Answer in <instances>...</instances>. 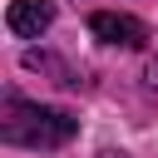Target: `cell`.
<instances>
[{
	"instance_id": "cell-2",
	"label": "cell",
	"mask_w": 158,
	"mask_h": 158,
	"mask_svg": "<svg viewBox=\"0 0 158 158\" xmlns=\"http://www.w3.org/2000/svg\"><path fill=\"white\" fill-rule=\"evenodd\" d=\"M89 30L104 44H118V49H143L148 44V25L138 15H123V10H94L89 15Z\"/></svg>"
},
{
	"instance_id": "cell-4",
	"label": "cell",
	"mask_w": 158,
	"mask_h": 158,
	"mask_svg": "<svg viewBox=\"0 0 158 158\" xmlns=\"http://www.w3.org/2000/svg\"><path fill=\"white\" fill-rule=\"evenodd\" d=\"M104 158H128V153H104Z\"/></svg>"
},
{
	"instance_id": "cell-1",
	"label": "cell",
	"mask_w": 158,
	"mask_h": 158,
	"mask_svg": "<svg viewBox=\"0 0 158 158\" xmlns=\"http://www.w3.org/2000/svg\"><path fill=\"white\" fill-rule=\"evenodd\" d=\"M79 133V118L69 109H49V104H30V99H10L5 104V123L0 138L15 148H59Z\"/></svg>"
},
{
	"instance_id": "cell-3",
	"label": "cell",
	"mask_w": 158,
	"mask_h": 158,
	"mask_svg": "<svg viewBox=\"0 0 158 158\" xmlns=\"http://www.w3.org/2000/svg\"><path fill=\"white\" fill-rule=\"evenodd\" d=\"M5 25H10V35H20V40H40V35L54 25V0H10Z\"/></svg>"
}]
</instances>
